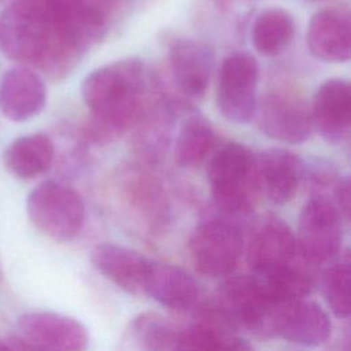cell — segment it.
<instances>
[{
  "instance_id": "obj_1",
  "label": "cell",
  "mask_w": 351,
  "mask_h": 351,
  "mask_svg": "<svg viewBox=\"0 0 351 351\" xmlns=\"http://www.w3.org/2000/svg\"><path fill=\"white\" fill-rule=\"evenodd\" d=\"M106 29L107 21L82 0H11L0 12V51L60 78Z\"/></svg>"
},
{
  "instance_id": "obj_2",
  "label": "cell",
  "mask_w": 351,
  "mask_h": 351,
  "mask_svg": "<svg viewBox=\"0 0 351 351\" xmlns=\"http://www.w3.org/2000/svg\"><path fill=\"white\" fill-rule=\"evenodd\" d=\"M245 258L251 274L278 300L304 299L315 285L317 266L302 255L292 229L274 215L255 223Z\"/></svg>"
},
{
  "instance_id": "obj_3",
  "label": "cell",
  "mask_w": 351,
  "mask_h": 351,
  "mask_svg": "<svg viewBox=\"0 0 351 351\" xmlns=\"http://www.w3.org/2000/svg\"><path fill=\"white\" fill-rule=\"evenodd\" d=\"M147 74L137 58L119 59L89 73L81 96L93 117L95 132L115 136L133 126L144 108Z\"/></svg>"
},
{
  "instance_id": "obj_4",
  "label": "cell",
  "mask_w": 351,
  "mask_h": 351,
  "mask_svg": "<svg viewBox=\"0 0 351 351\" xmlns=\"http://www.w3.org/2000/svg\"><path fill=\"white\" fill-rule=\"evenodd\" d=\"M207 181L215 204L228 214L247 215L262 195L256 155L244 144L228 143L208 159Z\"/></svg>"
},
{
  "instance_id": "obj_5",
  "label": "cell",
  "mask_w": 351,
  "mask_h": 351,
  "mask_svg": "<svg viewBox=\"0 0 351 351\" xmlns=\"http://www.w3.org/2000/svg\"><path fill=\"white\" fill-rule=\"evenodd\" d=\"M255 276H228L218 288L217 306L234 329H244L259 339L274 336L281 303Z\"/></svg>"
},
{
  "instance_id": "obj_6",
  "label": "cell",
  "mask_w": 351,
  "mask_h": 351,
  "mask_svg": "<svg viewBox=\"0 0 351 351\" xmlns=\"http://www.w3.org/2000/svg\"><path fill=\"white\" fill-rule=\"evenodd\" d=\"M26 211L32 223L56 241L73 240L85 222L84 199L74 188L59 181L37 185L26 199Z\"/></svg>"
},
{
  "instance_id": "obj_7",
  "label": "cell",
  "mask_w": 351,
  "mask_h": 351,
  "mask_svg": "<svg viewBox=\"0 0 351 351\" xmlns=\"http://www.w3.org/2000/svg\"><path fill=\"white\" fill-rule=\"evenodd\" d=\"M344 218L328 196H311L300 210L296 241L302 255L314 263H329L343 247Z\"/></svg>"
},
{
  "instance_id": "obj_8",
  "label": "cell",
  "mask_w": 351,
  "mask_h": 351,
  "mask_svg": "<svg viewBox=\"0 0 351 351\" xmlns=\"http://www.w3.org/2000/svg\"><path fill=\"white\" fill-rule=\"evenodd\" d=\"M188 250L196 271L208 277H226L240 262L244 239L234 223L225 219H210L195 229Z\"/></svg>"
},
{
  "instance_id": "obj_9",
  "label": "cell",
  "mask_w": 351,
  "mask_h": 351,
  "mask_svg": "<svg viewBox=\"0 0 351 351\" xmlns=\"http://www.w3.org/2000/svg\"><path fill=\"white\" fill-rule=\"evenodd\" d=\"M259 66L256 59L244 52H236L221 63L215 101L218 110L233 123H248L258 104Z\"/></svg>"
},
{
  "instance_id": "obj_10",
  "label": "cell",
  "mask_w": 351,
  "mask_h": 351,
  "mask_svg": "<svg viewBox=\"0 0 351 351\" xmlns=\"http://www.w3.org/2000/svg\"><path fill=\"white\" fill-rule=\"evenodd\" d=\"M259 129L277 141L299 144L313 132L310 106L298 93L276 89L263 95L256 104Z\"/></svg>"
},
{
  "instance_id": "obj_11",
  "label": "cell",
  "mask_w": 351,
  "mask_h": 351,
  "mask_svg": "<svg viewBox=\"0 0 351 351\" xmlns=\"http://www.w3.org/2000/svg\"><path fill=\"white\" fill-rule=\"evenodd\" d=\"M18 335L49 351H86L89 335L77 319L52 313L32 311L19 317Z\"/></svg>"
},
{
  "instance_id": "obj_12",
  "label": "cell",
  "mask_w": 351,
  "mask_h": 351,
  "mask_svg": "<svg viewBox=\"0 0 351 351\" xmlns=\"http://www.w3.org/2000/svg\"><path fill=\"white\" fill-rule=\"evenodd\" d=\"M313 126L332 144L348 138L351 125V90L347 80L329 78L313 96L310 106Z\"/></svg>"
},
{
  "instance_id": "obj_13",
  "label": "cell",
  "mask_w": 351,
  "mask_h": 351,
  "mask_svg": "<svg viewBox=\"0 0 351 351\" xmlns=\"http://www.w3.org/2000/svg\"><path fill=\"white\" fill-rule=\"evenodd\" d=\"M47 103V86L43 78L27 66L7 70L0 80V110L14 122L38 115Z\"/></svg>"
},
{
  "instance_id": "obj_14",
  "label": "cell",
  "mask_w": 351,
  "mask_h": 351,
  "mask_svg": "<svg viewBox=\"0 0 351 351\" xmlns=\"http://www.w3.org/2000/svg\"><path fill=\"white\" fill-rule=\"evenodd\" d=\"M90 262L122 291L136 296L144 295L152 261L140 252L119 244L101 243L92 248Z\"/></svg>"
},
{
  "instance_id": "obj_15",
  "label": "cell",
  "mask_w": 351,
  "mask_h": 351,
  "mask_svg": "<svg viewBox=\"0 0 351 351\" xmlns=\"http://www.w3.org/2000/svg\"><path fill=\"white\" fill-rule=\"evenodd\" d=\"M330 330L332 324L328 313L314 302L287 300L278 308L274 335L284 340L315 347L329 339Z\"/></svg>"
},
{
  "instance_id": "obj_16",
  "label": "cell",
  "mask_w": 351,
  "mask_h": 351,
  "mask_svg": "<svg viewBox=\"0 0 351 351\" xmlns=\"http://www.w3.org/2000/svg\"><path fill=\"white\" fill-rule=\"evenodd\" d=\"M350 14L344 8H325L315 12L307 27L310 53L326 63H340L350 59L351 51Z\"/></svg>"
},
{
  "instance_id": "obj_17",
  "label": "cell",
  "mask_w": 351,
  "mask_h": 351,
  "mask_svg": "<svg viewBox=\"0 0 351 351\" xmlns=\"http://www.w3.org/2000/svg\"><path fill=\"white\" fill-rule=\"evenodd\" d=\"M169 63L184 95L197 99L206 93L214 69V52L207 44L192 38L177 40L169 48Z\"/></svg>"
},
{
  "instance_id": "obj_18",
  "label": "cell",
  "mask_w": 351,
  "mask_h": 351,
  "mask_svg": "<svg viewBox=\"0 0 351 351\" xmlns=\"http://www.w3.org/2000/svg\"><path fill=\"white\" fill-rule=\"evenodd\" d=\"M256 171L262 195L271 203L284 204L295 196L304 167L293 152L270 148L256 155Z\"/></svg>"
},
{
  "instance_id": "obj_19",
  "label": "cell",
  "mask_w": 351,
  "mask_h": 351,
  "mask_svg": "<svg viewBox=\"0 0 351 351\" xmlns=\"http://www.w3.org/2000/svg\"><path fill=\"white\" fill-rule=\"evenodd\" d=\"M144 295L171 310H188L199 298L197 281L184 269L169 263L152 262Z\"/></svg>"
},
{
  "instance_id": "obj_20",
  "label": "cell",
  "mask_w": 351,
  "mask_h": 351,
  "mask_svg": "<svg viewBox=\"0 0 351 351\" xmlns=\"http://www.w3.org/2000/svg\"><path fill=\"white\" fill-rule=\"evenodd\" d=\"M53 156L52 140L44 133H30L12 140L4 149L3 160L11 174L29 180L45 173Z\"/></svg>"
},
{
  "instance_id": "obj_21",
  "label": "cell",
  "mask_w": 351,
  "mask_h": 351,
  "mask_svg": "<svg viewBox=\"0 0 351 351\" xmlns=\"http://www.w3.org/2000/svg\"><path fill=\"white\" fill-rule=\"evenodd\" d=\"M232 335L234 326L217 304H211L199 311L195 325L177 332L167 351H219Z\"/></svg>"
},
{
  "instance_id": "obj_22",
  "label": "cell",
  "mask_w": 351,
  "mask_h": 351,
  "mask_svg": "<svg viewBox=\"0 0 351 351\" xmlns=\"http://www.w3.org/2000/svg\"><path fill=\"white\" fill-rule=\"evenodd\" d=\"M177 332L159 313L144 311L126 325L118 351H167Z\"/></svg>"
},
{
  "instance_id": "obj_23",
  "label": "cell",
  "mask_w": 351,
  "mask_h": 351,
  "mask_svg": "<svg viewBox=\"0 0 351 351\" xmlns=\"http://www.w3.org/2000/svg\"><path fill=\"white\" fill-rule=\"evenodd\" d=\"M293 16L284 8H266L258 14L251 27L254 48L265 56H276L291 44L295 36Z\"/></svg>"
},
{
  "instance_id": "obj_24",
  "label": "cell",
  "mask_w": 351,
  "mask_h": 351,
  "mask_svg": "<svg viewBox=\"0 0 351 351\" xmlns=\"http://www.w3.org/2000/svg\"><path fill=\"white\" fill-rule=\"evenodd\" d=\"M215 144V133L210 122L202 115H189L178 129L174 159L182 167L200 165Z\"/></svg>"
},
{
  "instance_id": "obj_25",
  "label": "cell",
  "mask_w": 351,
  "mask_h": 351,
  "mask_svg": "<svg viewBox=\"0 0 351 351\" xmlns=\"http://www.w3.org/2000/svg\"><path fill=\"white\" fill-rule=\"evenodd\" d=\"M319 284L330 311L339 318H347L351 311L348 252L329 262L319 276Z\"/></svg>"
},
{
  "instance_id": "obj_26",
  "label": "cell",
  "mask_w": 351,
  "mask_h": 351,
  "mask_svg": "<svg viewBox=\"0 0 351 351\" xmlns=\"http://www.w3.org/2000/svg\"><path fill=\"white\" fill-rule=\"evenodd\" d=\"M137 123V148L151 158L156 156L167 144L170 133V112L163 104L143 108ZM134 123V125H136Z\"/></svg>"
},
{
  "instance_id": "obj_27",
  "label": "cell",
  "mask_w": 351,
  "mask_h": 351,
  "mask_svg": "<svg viewBox=\"0 0 351 351\" xmlns=\"http://www.w3.org/2000/svg\"><path fill=\"white\" fill-rule=\"evenodd\" d=\"M333 196L330 200L344 218V221H348L350 218V180L347 177L339 178L337 184L333 188Z\"/></svg>"
},
{
  "instance_id": "obj_28",
  "label": "cell",
  "mask_w": 351,
  "mask_h": 351,
  "mask_svg": "<svg viewBox=\"0 0 351 351\" xmlns=\"http://www.w3.org/2000/svg\"><path fill=\"white\" fill-rule=\"evenodd\" d=\"M1 343H3V347L5 351H49L33 341L23 339L19 335L10 336V337L1 340Z\"/></svg>"
},
{
  "instance_id": "obj_29",
  "label": "cell",
  "mask_w": 351,
  "mask_h": 351,
  "mask_svg": "<svg viewBox=\"0 0 351 351\" xmlns=\"http://www.w3.org/2000/svg\"><path fill=\"white\" fill-rule=\"evenodd\" d=\"M125 1L126 0H84L86 5L97 11L107 22H108V18L112 14H115L121 8V5L125 4Z\"/></svg>"
},
{
  "instance_id": "obj_30",
  "label": "cell",
  "mask_w": 351,
  "mask_h": 351,
  "mask_svg": "<svg viewBox=\"0 0 351 351\" xmlns=\"http://www.w3.org/2000/svg\"><path fill=\"white\" fill-rule=\"evenodd\" d=\"M219 351H254V348L248 341L236 335H232L223 341Z\"/></svg>"
},
{
  "instance_id": "obj_31",
  "label": "cell",
  "mask_w": 351,
  "mask_h": 351,
  "mask_svg": "<svg viewBox=\"0 0 351 351\" xmlns=\"http://www.w3.org/2000/svg\"><path fill=\"white\" fill-rule=\"evenodd\" d=\"M0 278H1V270H0Z\"/></svg>"
},
{
  "instance_id": "obj_32",
  "label": "cell",
  "mask_w": 351,
  "mask_h": 351,
  "mask_svg": "<svg viewBox=\"0 0 351 351\" xmlns=\"http://www.w3.org/2000/svg\"><path fill=\"white\" fill-rule=\"evenodd\" d=\"M1 1H3V0H0V3H1Z\"/></svg>"
}]
</instances>
